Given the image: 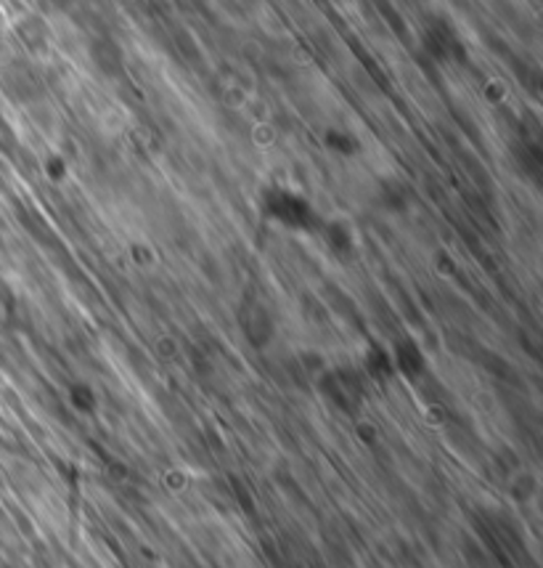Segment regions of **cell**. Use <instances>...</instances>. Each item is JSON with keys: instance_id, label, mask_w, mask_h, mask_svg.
Segmentation results:
<instances>
[{"instance_id": "obj_1", "label": "cell", "mask_w": 543, "mask_h": 568, "mask_svg": "<svg viewBox=\"0 0 543 568\" xmlns=\"http://www.w3.org/2000/svg\"><path fill=\"white\" fill-rule=\"evenodd\" d=\"M366 381L363 369L356 367H331L318 375V394L342 415H358L366 402Z\"/></svg>"}, {"instance_id": "obj_2", "label": "cell", "mask_w": 543, "mask_h": 568, "mask_svg": "<svg viewBox=\"0 0 543 568\" xmlns=\"http://www.w3.org/2000/svg\"><path fill=\"white\" fill-rule=\"evenodd\" d=\"M239 324L244 337H247L255 348H266L268 343L274 341V314H270V308L263 301H255V297L244 301Z\"/></svg>"}, {"instance_id": "obj_3", "label": "cell", "mask_w": 543, "mask_h": 568, "mask_svg": "<svg viewBox=\"0 0 543 568\" xmlns=\"http://www.w3.org/2000/svg\"><path fill=\"white\" fill-rule=\"evenodd\" d=\"M13 36L27 53H45L51 49V27L43 13H27L13 24Z\"/></svg>"}, {"instance_id": "obj_4", "label": "cell", "mask_w": 543, "mask_h": 568, "mask_svg": "<svg viewBox=\"0 0 543 568\" xmlns=\"http://www.w3.org/2000/svg\"><path fill=\"white\" fill-rule=\"evenodd\" d=\"M390 356H392V367H396L398 375L409 377V381L422 377V372L427 369L424 351L419 348V343L411 341V337H400L396 346H392Z\"/></svg>"}, {"instance_id": "obj_5", "label": "cell", "mask_w": 543, "mask_h": 568, "mask_svg": "<svg viewBox=\"0 0 543 568\" xmlns=\"http://www.w3.org/2000/svg\"><path fill=\"white\" fill-rule=\"evenodd\" d=\"M91 59L96 64V70L104 74V78H117L125 67V59H122V49L114 40L101 38L91 45Z\"/></svg>"}, {"instance_id": "obj_6", "label": "cell", "mask_w": 543, "mask_h": 568, "mask_svg": "<svg viewBox=\"0 0 543 568\" xmlns=\"http://www.w3.org/2000/svg\"><path fill=\"white\" fill-rule=\"evenodd\" d=\"M363 375L366 381H375V383H390L396 377V367H392V356L390 351L382 346H371L366 351L363 358Z\"/></svg>"}, {"instance_id": "obj_7", "label": "cell", "mask_w": 543, "mask_h": 568, "mask_svg": "<svg viewBox=\"0 0 543 568\" xmlns=\"http://www.w3.org/2000/svg\"><path fill=\"white\" fill-rule=\"evenodd\" d=\"M326 245H329L331 253L337 255H348L352 253V245H356V236L345 223L331 221L329 223V232H326Z\"/></svg>"}, {"instance_id": "obj_8", "label": "cell", "mask_w": 543, "mask_h": 568, "mask_svg": "<svg viewBox=\"0 0 543 568\" xmlns=\"http://www.w3.org/2000/svg\"><path fill=\"white\" fill-rule=\"evenodd\" d=\"M70 404L78 412H83V415H93V412H96V407H99V396H96V390L91 388V385L74 383L70 388Z\"/></svg>"}, {"instance_id": "obj_9", "label": "cell", "mask_w": 543, "mask_h": 568, "mask_svg": "<svg viewBox=\"0 0 543 568\" xmlns=\"http://www.w3.org/2000/svg\"><path fill=\"white\" fill-rule=\"evenodd\" d=\"M40 11L43 13H64L74 6V0H38Z\"/></svg>"}, {"instance_id": "obj_10", "label": "cell", "mask_w": 543, "mask_h": 568, "mask_svg": "<svg viewBox=\"0 0 543 568\" xmlns=\"http://www.w3.org/2000/svg\"><path fill=\"white\" fill-rule=\"evenodd\" d=\"M11 311H13V306H11V297H6V293H0V324H3L6 320H9Z\"/></svg>"}]
</instances>
